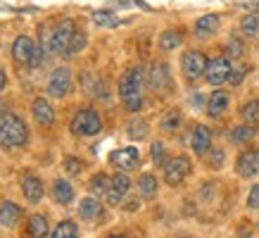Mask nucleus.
Here are the masks:
<instances>
[{
    "label": "nucleus",
    "instance_id": "obj_1",
    "mask_svg": "<svg viewBox=\"0 0 259 238\" xmlns=\"http://www.w3.org/2000/svg\"><path fill=\"white\" fill-rule=\"evenodd\" d=\"M143 79H145V74L141 67H131L119 79V98L128 112L143 110Z\"/></svg>",
    "mask_w": 259,
    "mask_h": 238
},
{
    "label": "nucleus",
    "instance_id": "obj_15",
    "mask_svg": "<svg viewBox=\"0 0 259 238\" xmlns=\"http://www.w3.org/2000/svg\"><path fill=\"white\" fill-rule=\"evenodd\" d=\"M19 183H22L24 198L29 200V203H40V200H43V195H46V188H43V181H40L36 174H24Z\"/></svg>",
    "mask_w": 259,
    "mask_h": 238
},
{
    "label": "nucleus",
    "instance_id": "obj_11",
    "mask_svg": "<svg viewBox=\"0 0 259 238\" xmlns=\"http://www.w3.org/2000/svg\"><path fill=\"white\" fill-rule=\"evenodd\" d=\"M236 172L243 179H254L259 174V150H243L236 160Z\"/></svg>",
    "mask_w": 259,
    "mask_h": 238
},
{
    "label": "nucleus",
    "instance_id": "obj_14",
    "mask_svg": "<svg viewBox=\"0 0 259 238\" xmlns=\"http://www.w3.org/2000/svg\"><path fill=\"white\" fill-rule=\"evenodd\" d=\"M190 148L195 155H207L212 150V129H207L204 124H197L190 136Z\"/></svg>",
    "mask_w": 259,
    "mask_h": 238
},
{
    "label": "nucleus",
    "instance_id": "obj_30",
    "mask_svg": "<svg viewBox=\"0 0 259 238\" xmlns=\"http://www.w3.org/2000/svg\"><path fill=\"white\" fill-rule=\"evenodd\" d=\"M240 117H243L245 124L257 127L259 124V100H247V103L243 105V110H240Z\"/></svg>",
    "mask_w": 259,
    "mask_h": 238
},
{
    "label": "nucleus",
    "instance_id": "obj_36",
    "mask_svg": "<svg viewBox=\"0 0 259 238\" xmlns=\"http://www.w3.org/2000/svg\"><path fill=\"white\" fill-rule=\"evenodd\" d=\"M224 160H226L224 150H221V148H212V152L207 155V165H209V169H221V167H224Z\"/></svg>",
    "mask_w": 259,
    "mask_h": 238
},
{
    "label": "nucleus",
    "instance_id": "obj_39",
    "mask_svg": "<svg viewBox=\"0 0 259 238\" xmlns=\"http://www.w3.org/2000/svg\"><path fill=\"white\" fill-rule=\"evenodd\" d=\"M247 207L250 210H259V183H254L250 188V195H247Z\"/></svg>",
    "mask_w": 259,
    "mask_h": 238
},
{
    "label": "nucleus",
    "instance_id": "obj_13",
    "mask_svg": "<svg viewBox=\"0 0 259 238\" xmlns=\"http://www.w3.org/2000/svg\"><path fill=\"white\" fill-rule=\"evenodd\" d=\"M33 50H36V43H33L29 36H17L15 43H12V60L22 67H29L33 57Z\"/></svg>",
    "mask_w": 259,
    "mask_h": 238
},
{
    "label": "nucleus",
    "instance_id": "obj_40",
    "mask_svg": "<svg viewBox=\"0 0 259 238\" xmlns=\"http://www.w3.org/2000/svg\"><path fill=\"white\" fill-rule=\"evenodd\" d=\"M245 74H247V67H238V69L231 71V79H228V81H231V84H236V86H238V84H240V81L245 79Z\"/></svg>",
    "mask_w": 259,
    "mask_h": 238
},
{
    "label": "nucleus",
    "instance_id": "obj_5",
    "mask_svg": "<svg viewBox=\"0 0 259 238\" xmlns=\"http://www.w3.org/2000/svg\"><path fill=\"white\" fill-rule=\"evenodd\" d=\"M190 172H193V165H190V160L186 155L169 157L164 162V183L166 186H181L188 179Z\"/></svg>",
    "mask_w": 259,
    "mask_h": 238
},
{
    "label": "nucleus",
    "instance_id": "obj_38",
    "mask_svg": "<svg viewBox=\"0 0 259 238\" xmlns=\"http://www.w3.org/2000/svg\"><path fill=\"white\" fill-rule=\"evenodd\" d=\"M46 50H48L46 46H38L36 50H33V57H31V62H29V67H31V69H38L40 64L46 62Z\"/></svg>",
    "mask_w": 259,
    "mask_h": 238
},
{
    "label": "nucleus",
    "instance_id": "obj_25",
    "mask_svg": "<svg viewBox=\"0 0 259 238\" xmlns=\"http://www.w3.org/2000/svg\"><path fill=\"white\" fill-rule=\"evenodd\" d=\"M181 122H183L181 110L171 107V110H166L164 114H162V119H159V129H162V131H166V134H174V131L181 127Z\"/></svg>",
    "mask_w": 259,
    "mask_h": 238
},
{
    "label": "nucleus",
    "instance_id": "obj_26",
    "mask_svg": "<svg viewBox=\"0 0 259 238\" xmlns=\"http://www.w3.org/2000/svg\"><path fill=\"white\" fill-rule=\"evenodd\" d=\"M254 131L257 129L250 127V124H240V127L231 129V134H228V141L236 143V145H243V143H250L254 138Z\"/></svg>",
    "mask_w": 259,
    "mask_h": 238
},
{
    "label": "nucleus",
    "instance_id": "obj_34",
    "mask_svg": "<svg viewBox=\"0 0 259 238\" xmlns=\"http://www.w3.org/2000/svg\"><path fill=\"white\" fill-rule=\"evenodd\" d=\"M128 136H131V138H136V141L145 138V136H148V122H143V119L131 122V124H128Z\"/></svg>",
    "mask_w": 259,
    "mask_h": 238
},
{
    "label": "nucleus",
    "instance_id": "obj_41",
    "mask_svg": "<svg viewBox=\"0 0 259 238\" xmlns=\"http://www.w3.org/2000/svg\"><path fill=\"white\" fill-rule=\"evenodd\" d=\"M5 84H8V74H5V69L0 67V91L5 88Z\"/></svg>",
    "mask_w": 259,
    "mask_h": 238
},
{
    "label": "nucleus",
    "instance_id": "obj_24",
    "mask_svg": "<svg viewBox=\"0 0 259 238\" xmlns=\"http://www.w3.org/2000/svg\"><path fill=\"white\" fill-rule=\"evenodd\" d=\"M157 190H159L157 176L155 174H141V179H138V193H141V198L152 200L155 195H157Z\"/></svg>",
    "mask_w": 259,
    "mask_h": 238
},
{
    "label": "nucleus",
    "instance_id": "obj_44",
    "mask_svg": "<svg viewBox=\"0 0 259 238\" xmlns=\"http://www.w3.org/2000/svg\"><path fill=\"white\" fill-rule=\"evenodd\" d=\"M240 238H250V233H243V236H240Z\"/></svg>",
    "mask_w": 259,
    "mask_h": 238
},
{
    "label": "nucleus",
    "instance_id": "obj_9",
    "mask_svg": "<svg viewBox=\"0 0 259 238\" xmlns=\"http://www.w3.org/2000/svg\"><path fill=\"white\" fill-rule=\"evenodd\" d=\"M110 162L117 167L119 172H131L138 167L141 162V150L136 148V145H126V148H119L110 155Z\"/></svg>",
    "mask_w": 259,
    "mask_h": 238
},
{
    "label": "nucleus",
    "instance_id": "obj_12",
    "mask_svg": "<svg viewBox=\"0 0 259 238\" xmlns=\"http://www.w3.org/2000/svg\"><path fill=\"white\" fill-rule=\"evenodd\" d=\"M131 190V179L126 176V172H117V174L112 176V186H110V190H107V203L110 205H119L121 200L126 198V193Z\"/></svg>",
    "mask_w": 259,
    "mask_h": 238
},
{
    "label": "nucleus",
    "instance_id": "obj_6",
    "mask_svg": "<svg viewBox=\"0 0 259 238\" xmlns=\"http://www.w3.org/2000/svg\"><path fill=\"white\" fill-rule=\"evenodd\" d=\"M207 64H209V60L204 57L202 50H186L181 57V69H183V76L188 81H197L200 76H204Z\"/></svg>",
    "mask_w": 259,
    "mask_h": 238
},
{
    "label": "nucleus",
    "instance_id": "obj_18",
    "mask_svg": "<svg viewBox=\"0 0 259 238\" xmlns=\"http://www.w3.org/2000/svg\"><path fill=\"white\" fill-rule=\"evenodd\" d=\"M53 198L57 205H71L74 200V186L67 179H55L53 181Z\"/></svg>",
    "mask_w": 259,
    "mask_h": 238
},
{
    "label": "nucleus",
    "instance_id": "obj_2",
    "mask_svg": "<svg viewBox=\"0 0 259 238\" xmlns=\"http://www.w3.org/2000/svg\"><path fill=\"white\" fill-rule=\"evenodd\" d=\"M29 141V127L19 114L3 112L0 114V145L3 148H22Z\"/></svg>",
    "mask_w": 259,
    "mask_h": 238
},
{
    "label": "nucleus",
    "instance_id": "obj_31",
    "mask_svg": "<svg viewBox=\"0 0 259 238\" xmlns=\"http://www.w3.org/2000/svg\"><path fill=\"white\" fill-rule=\"evenodd\" d=\"M93 22L98 24V26H107V29H114V26H119V17L114 15V12H110V10H95L93 12Z\"/></svg>",
    "mask_w": 259,
    "mask_h": 238
},
{
    "label": "nucleus",
    "instance_id": "obj_35",
    "mask_svg": "<svg viewBox=\"0 0 259 238\" xmlns=\"http://www.w3.org/2000/svg\"><path fill=\"white\" fill-rule=\"evenodd\" d=\"M245 53V46H243V41L238 38V36H231L226 43V55L228 57H243Z\"/></svg>",
    "mask_w": 259,
    "mask_h": 238
},
{
    "label": "nucleus",
    "instance_id": "obj_19",
    "mask_svg": "<svg viewBox=\"0 0 259 238\" xmlns=\"http://www.w3.org/2000/svg\"><path fill=\"white\" fill-rule=\"evenodd\" d=\"M19 217H22V207L15 205V203H0V226H5V229H12L17 222H19Z\"/></svg>",
    "mask_w": 259,
    "mask_h": 238
},
{
    "label": "nucleus",
    "instance_id": "obj_10",
    "mask_svg": "<svg viewBox=\"0 0 259 238\" xmlns=\"http://www.w3.org/2000/svg\"><path fill=\"white\" fill-rule=\"evenodd\" d=\"M148 84L152 91H169L171 88V71L166 62H155L148 71Z\"/></svg>",
    "mask_w": 259,
    "mask_h": 238
},
{
    "label": "nucleus",
    "instance_id": "obj_21",
    "mask_svg": "<svg viewBox=\"0 0 259 238\" xmlns=\"http://www.w3.org/2000/svg\"><path fill=\"white\" fill-rule=\"evenodd\" d=\"M195 36L200 38H207V36H212L217 29H219V15H202L200 19L195 22Z\"/></svg>",
    "mask_w": 259,
    "mask_h": 238
},
{
    "label": "nucleus",
    "instance_id": "obj_16",
    "mask_svg": "<svg viewBox=\"0 0 259 238\" xmlns=\"http://www.w3.org/2000/svg\"><path fill=\"white\" fill-rule=\"evenodd\" d=\"M31 114L36 119V124L40 127H50L53 122H55V110H53V105L48 103L46 98H36L31 103Z\"/></svg>",
    "mask_w": 259,
    "mask_h": 238
},
{
    "label": "nucleus",
    "instance_id": "obj_42",
    "mask_svg": "<svg viewBox=\"0 0 259 238\" xmlns=\"http://www.w3.org/2000/svg\"><path fill=\"white\" fill-rule=\"evenodd\" d=\"M190 103H193V105H197V107H200V105H202V95H200V93L190 95Z\"/></svg>",
    "mask_w": 259,
    "mask_h": 238
},
{
    "label": "nucleus",
    "instance_id": "obj_3",
    "mask_svg": "<svg viewBox=\"0 0 259 238\" xmlns=\"http://www.w3.org/2000/svg\"><path fill=\"white\" fill-rule=\"evenodd\" d=\"M69 129L74 136L91 138V136H98L102 131V119L98 114V110H93V107H81V110L74 112Z\"/></svg>",
    "mask_w": 259,
    "mask_h": 238
},
{
    "label": "nucleus",
    "instance_id": "obj_43",
    "mask_svg": "<svg viewBox=\"0 0 259 238\" xmlns=\"http://www.w3.org/2000/svg\"><path fill=\"white\" fill-rule=\"evenodd\" d=\"M107 238H126V236H121V233H112V236H107Z\"/></svg>",
    "mask_w": 259,
    "mask_h": 238
},
{
    "label": "nucleus",
    "instance_id": "obj_33",
    "mask_svg": "<svg viewBox=\"0 0 259 238\" xmlns=\"http://www.w3.org/2000/svg\"><path fill=\"white\" fill-rule=\"evenodd\" d=\"M150 157H152V162H155L157 167H164V162H166V148H164V143H159V141L152 143V148H150Z\"/></svg>",
    "mask_w": 259,
    "mask_h": 238
},
{
    "label": "nucleus",
    "instance_id": "obj_8",
    "mask_svg": "<svg viewBox=\"0 0 259 238\" xmlns=\"http://www.w3.org/2000/svg\"><path fill=\"white\" fill-rule=\"evenodd\" d=\"M231 71H233V67L228 62V57H214V60H209V64H207L204 79H207L209 86H221L224 81L231 79Z\"/></svg>",
    "mask_w": 259,
    "mask_h": 238
},
{
    "label": "nucleus",
    "instance_id": "obj_22",
    "mask_svg": "<svg viewBox=\"0 0 259 238\" xmlns=\"http://www.w3.org/2000/svg\"><path fill=\"white\" fill-rule=\"evenodd\" d=\"M112 186V176H107L105 172H98V174L91 176V181H88V188L93 193L95 198H102V195H107V190Z\"/></svg>",
    "mask_w": 259,
    "mask_h": 238
},
{
    "label": "nucleus",
    "instance_id": "obj_20",
    "mask_svg": "<svg viewBox=\"0 0 259 238\" xmlns=\"http://www.w3.org/2000/svg\"><path fill=\"white\" fill-rule=\"evenodd\" d=\"M79 217L83 222H95L102 217V205L98 198H83L79 203Z\"/></svg>",
    "mask_w": 259,
    "mask_h": 238
},
{
    "label": "nucleus",
    "instance_id": "obj_17",
    "mask_svg": "<svg viewBox=\"0 0 259 238\" xmlns=\"http://www.w3.org/2000/svg\"><path fill=\"white\" fill-rule=\"evenodd\" d=\"M228 103H231V98H228L226 91H214L207 100V114L212 119H219L228 110Z\"/></svg>",
    "mask_w": 259,
    "mask_h": 238
},
{
    "label": "nucleus",
    "instance_id": "obj_28",
    "mask_svg": "<svg viewBox=\"0 0 259 238\" xmlns=\"http://www.w3.org/2000/svg\"><path fill=\"white\" fill-rule=\"evenodd\" d=\"M240 33L245 38H259V15H245L240 19Z\"/></svg>",
    "mask_w": 259,
    "mask_h": 238
},
{
    "label": "nucleus",
    "instance_id": "obj_4",
    "mask_svg": "<svg viewBox=\"0 0 259 238\" xmlns=\"http://www.w3.org/2000/svg\"><path fill=\"white\" fill-rule=\"evenodd\" d=\"M74 33H76V24L71 22V19H60V22L53 26V31H50V50L57 53V55L67 57V50H69V46H71Z\"/></svg>",
    "mask_w": 259,
    "mask_h": 238
},
{
    "label": "nucleus",
    "instance_id": "obj_7",
    "mask_svg": "<svg viewBox=\"0 0 259 238\" xmlns=\"http://www.w3.org/2000/svg\"><path fill=\"white\" fill-rule=\"evenodd\" d=\"M48 93L53 98H67L71 91V69L69 67H55L48 76Z\"/></svg>",
    "mask_w": 259,
    "mask_h": 238
},
{
    "label": "nucleus",
    "instance_id": "obj_29",
    "mask_svg": "<svg viewBox=\"0 0 259 238\" xmlns=\"http://www.w3.org/2000/svg\"><path fill=\"white\" fill-rule=\"evenodd\" d=\"M50 238H81L79 236V226L71 222V219H64V222H60L55 229H53Z\"/></svg>",
    "mask_w": 259,
    "mask_h": 238
},
{
    "label": "nucleus",
    "instance_id": "obj_23",
    "mask_svg": "<svg viewBox=\"0 0 259 238\" xmlns=\"http://www.w3.org/2000/svg\"><path fill=\"white\" fill-rule=\"evenodd\" d=\"M183 43V33L181 29H166L164 33H159V50L164 53H171Z\"/></svg>",
    "mask_w": 259,
    "mask_h": 238
},
{
    "label": "nucleus",
    "instance_id": "obj_27",
    "mask_svg": "<svg viewBox=\"0 0 259 238\" xmlns=\"http://www.w3.org/2000/svg\"><path fill=\"white\" fill-rule=\"evenodd\" d=\"M50 233V226H48V219L43 214H33L29 217V236L31 238H46Z\"/></svg>",
    "mask_w": 259,
    "mask_h": 238
},
{
    "label": "nucleus",
    "instance_id": "obj_32",
    "mask_svg": "<svg viewBox=\"0 0 259 238\" xmlns=\"http://www.w3.org/2000/svg\"><path fill=\"white\" fill-rule=\"evenodd\" d=\"M86 43H88L86 31H79V29H76V33H74V38H71L69 50H67V57H71V55H76V53H81V50L86 48Z\"/></svg>",
    "mask_w": 259,
    "mask_h": 238
},
{
    "label": "nucleus",
    "instance_id": "obj_37",
    "mask_svg": "<svg viewBox=\"0 0 259 238\" xmlns=\"http://www.w3.org/2000/svg\"><path fill=\"white\" fill-rule=\"evenodd\" d=\"M64 169H67V174H69V176H76V174H81L83 162H81L79 157H67V160H64Z\"/></svg>",
    "mask_w": 259,
    "mask_h": 238
}]
</instances>
